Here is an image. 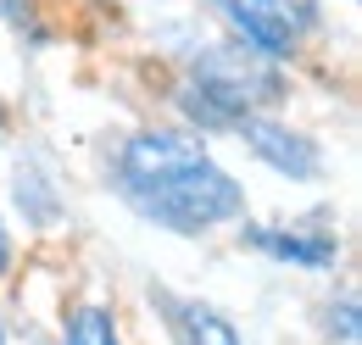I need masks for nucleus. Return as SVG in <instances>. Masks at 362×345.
I'll return each instance as SVG.
<instances>
[{
  "label": "nucleus",
  "instance_id": "f257e3e1",
  "mask_svg": "<svg viewBox=\"0 0 362 345\" xmlns=\"http://www.w3.org/2000/svg\"><path fill=\"white\" fill-rule=\"evenodd\" d=\"M112 172H117V195L168 234H206L245 206V189L206 156L195 134L179 129H145L123 139Z\"/></svg>",
  "mask_w": 362,
  "mask_h": 345
},
{
  "label": "nucleus",
  "instance_id": "f03ea898",
  "mask_svg": "<svg viewBox=\"0 0 362 345\" xmlns=\"http://www.w3.org/2000/svg\"><path fill=\"white\" fill-rule=\"evenodd\" d=\"M284 95V78L268 56L245 50V45H212L195 56L189 84L179 89V112L195 129H240L245 117H257V106H273Z\"/></svg>",
  "mask_w": 362,
  "mask_h": 345
},
{
  "label": "nucleus",
  "instance_id": "7ed1b4c3",
  "mask_svg": "<svg viewBox=\"0 0 362 345\" xmlns=\"http://www.w3.org/2000/svg\"><path fill=\"white\" fill-rule=\"evenodd\" d=\"M240 139H245V145H251V156H257V162H268L279 178L313 184L317 172H323V151H317L313 134L284 129V123H273V117H245V123H240Z\"/></svg>",
  "mask_w": 362,
  "mask_h": 345
},
{
  "label": "nucleus",
  "instance_id": "20e7f679",
  "mask_svg": "<svg viewBox=\"0 0 362 345\" xmlns=\"http://www.w3.org/2000/svg\"><path fill=\"white\" fill-rule=\"evenodd\" d=\"M212 6H218V17L234 28V40L245 45V50H257L268 62L296 56V34L301 28L290 23V11L279 0H212Z\"/></svg>",
  "mask_w": 362,
  "mask_h": 345
},
{
  "label": "nucleus",
  "instance_id": "39448f33",
  "mask_svg": "<svg viewBox=\"0 0 362 345\" xmlns=\"http://www.w3.org/2000/svg\"><path fill=\"white\" fill-rule=\"evenodd\" d=\"M251 251H262L273 262H290V267H307V273H323L329 262L340 257V240L329 234V228H245L240 234Z\"/></svg>",
  "mask_w": 362,
  "mask_h": 345
},
{
  "label": "nucleus",
  "instance_id": "423d86ee",
  "mask_svg": "<svg viewBox=\"0 0 362 345\" xmlns=\"http://www.w3.org/2000/svg\"><path fill=\"white\" fill-rule=\"evenodd\" d=\"M168 306H173V329H179L184 345H245L240 329L218 306H206V301H168Z\"/></svg>",
  "mask_w": 362,
  "mask_h": 345
},
{
  "label": "nucleus",
  "instance_id": "0eeeda50",
  "mask_svg": "<svg viewBox=\"0 0 362 345\" xmlns=\"http://www.w3.org/2000/svg\"><path fill=\"white\" fill-rule=\"evenodd\" d=\"M62 345H123L117 340V317H112L106 306H78V312L67 317Z\"/></svg>",
  "mask_w": 362,
  "mask_h": 345
},
{
  "label": "nucleus",
  "instance_id": "6e6552de",
  "mask_svg": "<svg viewBox=\"0 0 362 345\" xmlns=\"http://www.w3.org/2000/svg\"><path fill=\"white\" fill-rule=\"evenodd\" d=\"M11 195H17V206H23V217H28V223H40V228H45V223H56V189H50V178L17 168Z\"/></svg>",
  "mask_w": 362,
  "mask_h": 345
},
{
  "label": "nucleus",
  "instance_id": "1a4fd4ad",
  "mask_svg": "<svg viewBox=\"0 0 362 345\" xmlns=\"http://www.w3.org/2000/svg\"><path fill=\"white\" fill-rule=\"evenodd\" d=\"M334 312H340V317H329V329L340 323V340L351 345V340H357V301H340V306H334Z\"/></svg>",
  "mask_w": 362,
  "mask_h": 345
},
{
  "label": "nucleus",
  "instance_id": "9d476101",
  "mask_svg": "<svg viewBox=\"0 0 362 345\" xmlns=\"http://www.w3.org/2000/svg\"><path fill=\"white\" fill-rule=\"evenodd\" d=\"M284 11H290V23L296 28H307V23H317V0H279Z\"/></svg>",
  "mask_w": 362,
  "mask_h": 345
},
{
  "label": "nucleus",
  "instance_id": "9b49d317",
  "mask_svg": "<svg viewBox=\"0 0 362 345\" xmlns=\"http://www.w3.org/2000/svg\"><path fill=\"white\" fill-rule=\"evenodd\" d=\"M11 267V234H6V223H0V273Z\"/></svg>",
  "mask_w": 362,
  "mask_h": 345
},
{
  "label": "nucleus",
  "instance_id": "f8f14e48",
  "mask_svg": "<svg viewBox=\"0 0 362 345\" xmlns=\"http://www.w3.org/2000/svg\"><path fill=\"white\" fill-rule=\"evenodd\" d=\"M0 345H6V329H0Z\"/></svg>",
  "mask_w": 362,
  "mask_h": 345
},
{
  "label": "nucleus",
  "instance_id": "ddd939ff",
  "mask_svg": "<svg viewBox=\"0 0 362 345\" xmlns=\"http://www.w3.org/2000/svg\"><path fill=\"white\" fill-rule=\"evenodd\" d=\"M0 123H6V112H0Z\"/></svg>",
  "mask_w": 362,
  "mask_h": 345
}]
</instances>
